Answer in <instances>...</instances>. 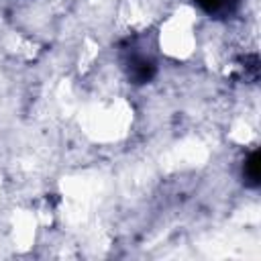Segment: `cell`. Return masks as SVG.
Segmentation results:
<instances>
[{
  "label": "cell",
  "mask_w": 261,
  "mask_h": 261,
  "mask_svg": "<svg viewBox=\"0 0 261 261\" xmlns=\"http://www.w3.org/2000/svg\"><path fill=\"white\" fill-rule=\"evenodd\" d=\"M194 4L210 16H228L234 12L239 0H194Z\"/></svg>",
  "instance_id": "2"
},
{
  "label": "cell",
  "mask_w": 261,
  "mask_h": 261,
  "mask_svg": "<svg viewBox=\"0 0 261 261\" xmlns=\"http://www.w3.org/2000/svg\"><path fill=\"white\" fill-rule=\"evenodd\" d=\"M243 179L249 188H259V151L257 149L247 157L243 165Z\"/></svg>",
  "instance_id": "3"
},
{
  "label": "cell",
  "mask_w": 261,
  "mask_h": 261,
  "mask_svg": "<svg viewBox=\"0 0 261 261\" xmlns=\"http://www.w3.org/2000/svg\"><path fill=\"white\" fill-rule=\"evenodd\" d=\"M126 73L133 84H137V86L147 84L155 75V63L143 55H130L126 61Z\"/></svg>",
  "instance_id": "1"
}]
</instances>
